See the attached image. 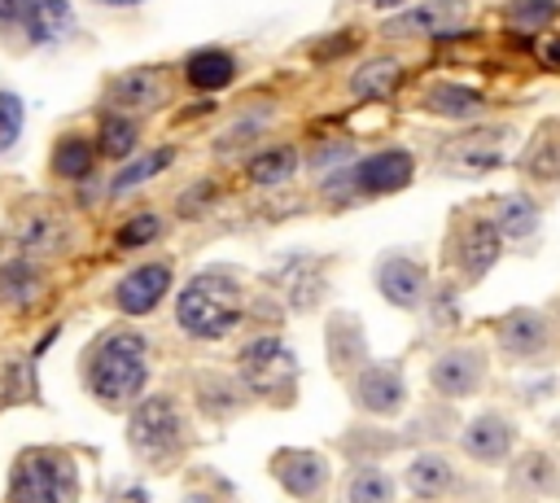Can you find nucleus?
<instances>
[{
	"label": "nucleus",
	"mask_w": 560,
	"mask_h": 503,
	"mask_svg": "<svg viewBox=\"0 0 560 503\" xmlns=\"http://www.w3.org/2000/svg\"><path fill=\"white\" fill-rule=\"evenodd\" d=\"M354 398L372 416H394L407 402V381L398 363H363L354 372Z\"/></svg>",
	"instance_id": "1a4fd4ad"
},
{
	"label": "nucleus",
	"mask_w": 560,
	"mask_h": 503,
	"mask_svg": "<svg viewBox=\"0 0 560 503\" xmlns=\"http://www.w3.org/2000/svg\"><path fill=\"white\" fill-rule=\"evenodd\" d=\"M293 171H298V149H293V144H267V149H258V153L245 162L249 184H262V188L284 184Z\"/></svg>",
	"instance_id": "412c9836"
},
{
	"label": "nucleus",
	"mask_w": 560,
	"mask_h": 503,
	"mask_svg": "<svg viewBox=\"0 0 560 503\" xmlns=\"http://www.w3.org/2000/svg\"><path fill=\"white\" fill-rule=\"evenodd\" d=\"M542 61H547L551 70H560V39H547V44H542Z\"/></svg>",
	"instance_id": "a19ab883"
},
{
	"label": "nucleus",
	"mask_w": 560,
	"mask_h": 503,
	"mask_svg": "<svg viewBox=\"0 0 560 503\" xmlns=\"http://www.w3.org/2000/svg\"><path fill=\"white\" fill-rule=\"evenodd\" d=\"M162 236V219L158 214H136V219H127L122 227H118V245L122 249H140V245H149V241H158Z\"/></svg>",
	"instance_id": "f704fd0d"
},
{
	"label": "nucleus",
	"mask_w": 560,
	"mask_h": 503,
	"mask_svg": "<svg viewBox=\"0 0 560 503\" xmlns=\"http://www.w3.org/2000/svg\"><path fill=\"white\" fill-rule=\"evenodd\" d=\"M22 31H26V39L39 44V48L61 44V39L74 31V4H70V0H35Z\"/></svg>",
	"instance_id": "a211bd4d"
},
{
	"label": "nucleus",
	"mask_w": 560,
	"mask_h": 503,
	"mask_svg": "<svg viewBox=\"0 0 560 503\" xmlns=\"http://www.w3.org/2000/svg\"><path fill=\"white\" fill-rule=\"evenodd\" d=\"M411 175H416V157L407 149H381V153H368L354 166H341V175L328 179V192L346 184L354 197H385V192L407 188Z\"/></svg>",
	"instance_id": "423d86ee"
},
{
	"label": "nucleus",
	"mask_w": 560,
	"mask_h": 503,
	"mask_svg": "<svg viewBox=\"0 0 560 503\" xmlns=\"http://www.w3.org/2000/svg\"><path fill=\"white\" fill-rule=\"evenodd\" d=\"M127 437H131V446H136L140 459L166 468V464L179 459V451H184V420H179V407H175L166 394L144 398V402L131 411Z\"/></svg>",
	"instance_id": "39448f33"
},
{
	"label": "nucleus",
	"mask_w": 560,
	"mask_h": 503,
	"mask_svg": "<svg viewBox=\"0 0 560 503\" xmlns=\"http://www.w3.org/2000/svg\"><path fill=\"white\" fill-rule=\"evenodd\" d=\"M241 389H249L254 398H267V402H289L293 389H298V359L293 350L280 341V337H254L241 359Z\"/></svg>",
	"instance_id": "20e7f679"
},
{
	"label": "nucleus",
	"mask_w": 560,
	"mask_h": 503,
	"mask_svg": "<svg viewBox=\"0 0 560 503\" xmlns=\"http://www.w3.org/2000/svg\"><path fill=\"white\" fill-rule=\"evenodd\" d=\"M57 232H61V223L57 219H48V214H35V219H22L18 223V245L22 249H31V254H44V249H57Z\"/></svg>",
	"instance_id": "473e14b6"
},
{
	"label": "nucleus",
	"mask_w": 560,
	"mask_h": 503,
	"mask_svg": "<svg viewBox=\"0 0 560 503\" xmlns=\"http://www.w3.org/2000/svg\"><path fill=\"white\" fill-rule=\"evenodd\" d=\"M521 171L529 179H560V127L556 122H547L529 140V149L521 153Z\"/></svg>",
	"instance_id": "5701e85b"
},
{
	"label": "nucleus",
	"mask_w": 560,
	"mask_h": 503,
	"mask_svg": "<svg viewBox=\"0 0 560 503\" xmlns=\"http://www.w3.org/2000/svg\"><path fill=\"white\" fill-rule=\"evenodd\" d=\"M481 376H486V363L477 350L468 346H455V350H442L429 367V385L442 394V398H468L481 389Z\"/></svg>",
	"instance_id": "9b49d317"
},
{
	"label": "nucleus",
	"mask_w": 560,
	"mask_h": 503,
	"mask_svg": "<svg viewBox=\"0 0 560 503\" xmlns=\"http://www.w3.org/2000/svg\"><path fill=\"white\" fill-rule=\"evenodd\" d=\"M245 306H241V280L223 267L214 271H201L192 276L179 297H175V319L188 337H201V341H219L228 337L236 324H241Z\"/></svg>",
	"instance_id": "f257e3e1"
},
{
	"label": "nucleus",
	"mask_w": 560,
	"mask_h": 503,
	"mask_svg": "<svg viewBox=\"0 0 560 503\" xmlns=\"http://www.w3.org/2000/svg\"><path fill=\"white\" fill-rule=\"evenodd\" d=\"M503 17H508V26L512 31H542V26H551L556 17H560V4L556 0H512L508 9H503Z\"/></svg>",
	"instance_id": "7c9ffc66"
},
{
	"label": "nucleus",
	"mask_w": 560,
	"mask_h": 503,
	"mask_svg": "<svg viewBox=\"0 0 560 503\" xmlns=\"http://www.w3.org/2000/svg\"><path fill=\"white\" fill-rule=\"evenodd\" d=\"M166 289H171V267H166V262H144V267H136V271H127V276L118 280L114 302H118V311H127V315H149V311L166 297Z\"/></svg>",
	"instance_id": "ddd939ff"
},
{
	"label": "nucleus",
	"mask_w": 560,
	"mask_h": 503,
	"mask_svg": "<svg viewBox=\"0 0 560 503\" xmlns=\"http://www.w3.org/2000/svg\"><path fill=\"white\" fill-rule=\"evenodd\" d=\"M499 254H503V232H499V223H494V219H472V223L464 227V236H459V267H464V276H468V280H481V276L499 262Z\"/></svg>",
	"instance_id": "2eb2a0df"
},
{
	"label": "nucleus",
	"mask_w": 560,
	"mask_h": 503,
	"mask_svg": "<svg viewBox=\"0 0 560 503\" xmlns=\"http://www.w3.org/2000/svg\"><path fill=\"white\" fill-rule=\"evenodd\" d=\"M420 503H424V499H420Z\"/></svg>",
	"instance_id": "c03bdc74"
},
{
	"label": "nucleus",
	"mask_w": 560,
	"mask_h": 503,
	"mask_svg": "<svg viewBox=\"0 0 560 503\" xmlns=\"http://www.w3.org/2000/svg\"><path fill=\"white\" fill-rule=\"evenodd\" d=\"M407 490L416 494V499H442L446 490H451V481H455V472H451V464L442 459V455H420V459H411L407 464Z\"/></svg>",
	"instance_id": "4be33fe9"
},
{
	"label": "nucleus",
	"mask_w": 560,
	"mask_h": 503,
	"mask_svg": "<svg viewBox=\"0 0 560 503\" xmlns=\"http://www.w3.org/2000/svg\"><path fill=\"white\" fill-rule=\"evenodd\" d=\"M459 446H464V455L477 459V464H503V459L512 455V446H516V433H512V424H508L503 416L486 411V416H477V420L464 429Z\"/></svg>",
	"instance_id": "4468645a"
},
{
	"label": "nucleus",
	"mask_w": 560,
	"mask_h": 503,
	"mask_svg": "<svg viewBox=\"0 0 560 503\" xmlns=\"http://www.w3.org/2000/svg\"><path fill=\"white\" fill-rule=\"evenodd\" d=\"M363 4H372V9H385V13H389V9H402L407 0H363Z\"/></svg>",
	"instance_id": "79ce46f5"
},
{
	"label": "nucleus",
	"mask_w": 560,
	"mask_h": 503,
	"mask_svg": "<svg viewBox=\"0 0 560 503\" xmlns=\"http://www.w3.org/2000/svg\"><path fill=\"white\" fill-rule=\"evenodd\" d=\"M346 503H394V477L385 468H354L346 477Z\"/></svg>",
	"instance_id": "b1692460"
},
{
	"label": "nucleus",
	"mask_w": 560,
	"mask_h": 503,
	"mask_svg": "<svg viewBox=\"0 0 560 503\" xmlns=\"http://www.w3.org/2000/svg\"><path fill=\"white\" fill-rule=\"evenodd\" d=\"M402 87V61L394 57H372V61H359L354 74H350V92L359 101H385Z\"/></svg>",
	"instance_id": "6ab92c4d"
},
{
	"label": "nucleus",
	"mask_w": 560,
	"mask_h": 503,
	"mask_svg": "<svg viewBox=\"0 0 560 503\" xmlns=\"http://www.w3.org/2000/svg\"><path fill=\"white\" fill-rule=\"evenodd\" d=\"M96 4H105V9H136V4H144V0H96Z\"/></svg>",
	"instance_id": "37998d69"
},
{
	"label": "nucleus",
	"mask_w": 560,
	"mask_h": 503,
	"mask_svg": "<svg viewBox=\"0 0 560 503\" xmlns=\"http://www.w3.org/2000/svg\"><path fill=\"white\" fill-rule=\"evenodd\" d=\"M424 109L464 122V118L486 114V96H481L477 87H468V83H433V87L424 92Z\"/></svg>",
	"instance_id": "aec40b11"
},
{
	"label": "nucleus",
	"mask_w": 560,
	"mask_h": 503,
	"mask_svg": "<svg viewBox=\"0 0 560 503\" xmlns=\"http://www.w3.org/2000/svg\"><path fill=\"white\" fill-rule=\"evenodd\" d=\"M35 293H39V271H35L31 262H4V267H0V297H4V302L26 306Z\"/></svg>",
	"instance_id": "2f4dec72"
},
{
	"label": "nucleus",
	"mask_w": 560,
	"mask_h": 503,
	"mask_svg": "<svg viewBox=\"0 0 560 503\" xmlns=\"http://www.w3.org/2000/svg\"><path fill=\"white\" fill-rule=\"evenodd\" d=\"M96 166V149L83 140V136H61L57 149H52V171L61 179H88Z\"/></svg>",
	"instance_id": "393cba45"
},
{
	"label": "nucleus",
	"mask_w": 560,
	"mask_h": 503,
	"mask_svg": "<svg viewBox=\"0 0 560 503\" xmlns=\"http://www.w3.org/2000/svg\"><path fill=\"white\" fill-rule=\"evenodd\" d=\"M201 402H206V407L214 402L219 411H232V407H236V394H232V389H223V381H219V376H206V381H201Z\"/></svg>",
	"instance_id": "e433bc0d"
},
{
	"label": "nucleus",
	"mask_w": 560,
	"mask_h": 503,
	"mask_svg": "<svg viewBox=\"0 0 560 503\" xmlns=\"http://www.w3.org/2000/svg\"><path fill=\"white\" fill-rule=\"evenodd\" d=\"M271 477L298 503H319L328 494V459L315 455V451H298V446L276 451L271 455Z\"/></svg>",
	"instance_id": "6e6552de"
},
{
	"label": "nucleus",
	"mask_w": 560,
	"mask_h": 503,
	"mask_svg": "<svg viewBox=\"0 0 560 503\" xmlns=\"http://www.w3.org/2000/svg\"><path fill=\"white\" fill-rule=\"evenodd\" d=\"M376 289L385 293L389 306L416 311L424 302V293H429V271L416 258H407V254H385L376 262Z\"/></svg>",
	"instance_id": "9d476101"
},
{
	"label": "nucleus",
	"mask_w": 560,
	"mask_h": 503,
	"mask_svg": "<svg viewBox=\"0 0 560 503\" xmlns=\"http://www.w3.org/2000/svg\"><path fill=\"white\" fill-rule=\"evenodd\" d=\"M494 337H499L503 354H512V359H542L547 346H551V328H547V319H542L538 311H529V306L508 311V315L499 319Z\"/></svg>",
	"instance_id": "f8f14e48"
},
{
	"label": "nucleus",
	"mask_w": 560,
	"mask_h": 503,
	"mask_svg": "<svg viewBox=\"0 0 560 503\" xmlns=\"http://www.w3.org/2000/svg\"><path fill=\"white\" fill-rule=\"evenodd\" d=\"M556 468H551V459L542 455V451H529L516 468H512V486L516 490H529V494H551L556 490Z\"/></svg>",
	"instance_id": "c756f323"
},
{
	"label": "nucleus",
	"mask_w": 560,
	"mask_h": 503,
	"mask_svg": "<svg viewBox=\"0 0 560 503\" xmlns=\"http://www.w3.org/2000/svg\"><path fill=\"white\" fill-rule=\"evenodd\" d=\"M201 197H214V184H197L192 192H184V206H179V210H184V214H197V210L206 206Z\"/></svg>",
	"instance_id": "ea45409f"
},
{
	"label": "nucleus",
	"mask_w": 560,
	"mask_h": 503,
	"mask_svg": "<svg viewBox=\"0 0 560 503\" xmlns=\"http://www.w3.org/2000/svg\"><path fill=\"white\" fill-rule=\"evenodd\" d=\"M22 122H26V105H22V96L9 92V87H0V153H9V149L18 144Z\"/></svg>",
	"instance_id": "72a5a7b5"
},
{
	"label": "nucleus",
	"mask_w": 560,
	"mask_h": 503,
	"mask_svg": "<svg viewBox=\"0 0 560 503\" xmlns=\"http://www.w3.org/2000/svg\"><path fill=\"white\" fill-rule=\"evenodd\" d=\"M149 381V354H144V337L140 332H105L92 354H88V389L109 402L122 407L131 398H140Z\"/></svg>",
	"instance_id": "f03ea898"
},
{
	"label": "nucleus",
	"mask_w": 560,
	"mask_h": 503,
	"mask_svg": "<svg viewBox=\"0 0 560 503\" xmlns=\"http://www.w3.org/2000/svg\"><path fill=\"white\" fill-rule=\"evenodd\" d=\"M494 223H499L503 241H525V236L538 232V206L529 197H503Z\"/></svg>",
	"instance_id": "a878e982"
},
{
	"label": "nucleus",
	"mask_w": 560,
	"mask_h": 503,
	"mask_svg": "<svg viewBox=\"0 0 560 503\" xmlns=\"http://www.w3.org/2000/svg\"><path fill=\"white\" fill-rule=\"evenodd\" d=\"M354 44H359L354 31H337V35H328V39H319V44L311 48V57H315V61H337V57L354 52Z\"/></svg>",
	"instance_id": "c9c22d12"
},
{
	"label": "nucleus",
	"mask_w": 560,
	"mask_h": 503,
	"mask_svg": "<svg viewBox=\"0 0 560 503\" xmlns=\"http://www.w3.org/2000/svg\"><path fill=\"white\" fill-rule=\"evenodd\" d=\"M136 140H140V131H136V122H131L127 114H105V118H101V136H96V149H101L105 157H114V162L131 157Z\"/></svg>",
	"instance_id": "cd10ccee"
},
{
	"label": "nucleus",
	"mask_w": 560,
	"mask_h": 503,
	"mask_svg": "<svg viewBox=\"0 0 560 503\" xmlns=\"http://www.w3.org/2000/svg\"><path fill=\"white\" fill-rule=\"evenodd\" d=\"M162 101V70L153 66H136V70H122L114 83H109V105L114 109H149Z\"/></svg>",
	"instance_id": "dca6fc26"
},
{
	"label": "nucleus",
	"mask_w": 560,
	"mask_h": 503,
	"mask_svg": "<svg viewBox=\"0 0 560 503\" xmlns=\"http://www.w3.org/2000/svg\"><path fill=\"white\" fill-rule=\"evenodd\" d=\"M468 22V0H424L411 9H398L394 17H385V35H424V39H451L459 35Z\"/></svg>",
	"instance_id": "0eeeda50"
},
{
	"label": "nucleus",
	"mask_w": 560,
	"mask_h": 503,
	"mask_svg": "<svg viewBox=\"0 0 560 503\" xmlns=\"http://www.w3.org/2000/svg\"><path fill=\"white\" fill-rule=\"evenodd\" d=\"M79 468L66 451L31 446L18 455L9 472V503H74Z\"/></svg>",
	"instance_id": "7ed1b4c3"
},
{
	"label": "nucleus",
	"mask_w": 560,
	"mask_h": 503,
	"mask_svg": "<svg viewBox=\"0 0 560 503\" xmlns=\"http://www.w3.org/2000/svg\"><path fill=\"white\" fill-rule=\"evenodd\" d=\"M346 350L363 367V332H359V324L346 319V315H332V324H328V354H332L337 372H346Z\"/></svg>",
	"instance_id": "c85d7f7f"
},
{
	"label": "nucleus",
	"mask_w": 560,
	"mask_h": 503,
	"mask_svg": "<svg viewBox=\"0 0 560 503\" xmlns=\"http://www.w3.org/2000/svg\"><path fill=\"white\" fill-rule=\"evenodd\" d=\"M258 136H262V127H258V122L249 118V122H241V127H232V136H223V140H219V153H228V149H236L241 140L249 144V140H258Z\"/></svg>",
	"instance_id": "58836bf2"
},
{
	"label": "nucleus",
	"mask_w": 560,
	"mask_h": 503,
	"mask_svg": "<svg viewBox=\"0 0 560 503\" xmlns=\"http://www.w3.org/2000/svg\"><path fill=\"white\" fill-rule=\"evenodd\" d=\"M184 79L197 92H223L236 79V57L228 48H197L184 57Z\"/></svg>",
	"instance_id": "f3484780"
},
{
	"label": "nucleus",
	"mask_w": 560,
	"mask_h": 503,
	"mask_svg": "<svg viewBox=\"0 0 560 503\" xmlns=\"http://www.w3.org/2000/svg\"><path fill=\"white\" fill-rule=\"evenodd\" d=\"M35 0H0V31H13V26H26V13H31Z\"/></svg>",
	"instance_id": "4c0bfd02"
},
{
	"label": "nucleus",
	"mask_w": 560,
	"mask_h": 503,
	"mask_svg": "<svg viewBox=\"0 0 560 503\" xmlns=\"http://www.w3.org/2000/svg\"><path fill=\"white\" fill-rule=\"evenodd\" d=\"M171 162H175V149H171V144H162V149H153V153H144V157H136V162L118 166V175H114L109 192H131L136 184H144V179L162 175V171H166Z\"/></svg>",
	"instance_id": "bb28decb"
}]
</instances>
